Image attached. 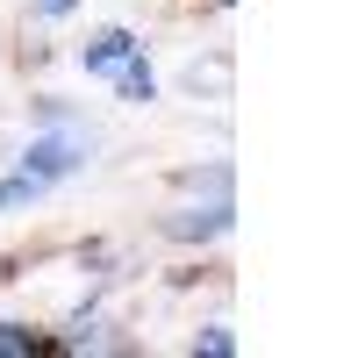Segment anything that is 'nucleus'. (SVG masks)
I'll return each instance as SVG.
<instances>
[{
	"instance_id": "3",
	"label": "nucleus",
	"mask_w": 358,
	"mask_h": 358,
	"mask_svg": "<svg viewBox=\"0 0 358 358\" xmlns=\"http://www.w3.org/2000/svg\"><path fill=\"white\" fill-rule=\"evenodd\" d=\"M229 229V201H215V208H187V215L172 222V236H222Z\"/></svg>"
},
{
	"instance_id": "1",
	"label": "nucleus",
	"mask_w": 358,
	"mask_h": 358,
	"mask_svg": "<svg viewBox=\"0 0 358 358\" xmlns=\"http://www.w3.org/2000/svg\"><path fill=\"white\" fill-rule=\"evenodd\" d=\"M79 158H86V136H36L22 151V172L36 179V187H50V179H65Z\"/></svg>"
},
{
	"instance_id": "4",
	"label": "nucleus",
	"mask_w": 358,
	"mask_h": 358,
	"mask_svg": "<svg viewBox=\"0 0 358 358\" xmlns=\"http://www.w3.org/2000/svg\"><path fill=\"white\" fill-rule=\"evenodd\" d=\"M36 351H57V344L36 337V330H22V322H0V358H36Z\"/></svg>"
},
{
	"instance_id": "2",
	"label": "nucleus",
	"mask_w": 358,
	"mask_h": 358,
	"mask_svg": "<svg viewBox=\"0 0 358 358\" xmlns=\"http://www.w3.org/2000/svg\"><path fill=\"white\" fill-rule=\"evenodd\" d=\"M136 50H143V43L129 36V29H101V36L86 43L79 57H86V72H115V65H122V57H136Z\"/></svg>"
},
{
	"instance_id": "6",
	"label": "nucleus",
	"mask_w": 358,
	"mask_h": 358,
	"mask_svg": "<svg viewBox=\"0 0 358 358\" xmlns=\"http://www.w3.org/2000/svg\"><path fill=\"white\" fill-rule=\"evenodd\" d=\"M194 351H208V358H229V351H236V337H229V330H201V337H194Z\"/></svg>"
},
{
	"instance_id": "5",
	"label": "nucleus",
	"mask_w": 358,
	"mask_h": 358,
	"mask_svg": "<svg viewBox=\"0 0 358 358\" xmlns=\"http://www.w3.org/2000/svg\"><path fill=\"white\" fill-rule=\"evenodd\" d=\"M115 86H122L129 101H151V94H158V79H151V65H143V57H122V65H115Z\"/></svg>"
},
{
	"instance_id": "7",
	"label": "nucleus",
	"mask_w": 358,
	"mask_h": 358,
	"mask_svg": "<svg viewBox=\"0 0 358 358\" xmlns=\"http://www.w3.org/2000/svg\"><path fill=\"white\" fill-rule=\"evenodd\" d=\"M79 8V0H43V15H72Z\"/></svg>"
}]
</instances>
